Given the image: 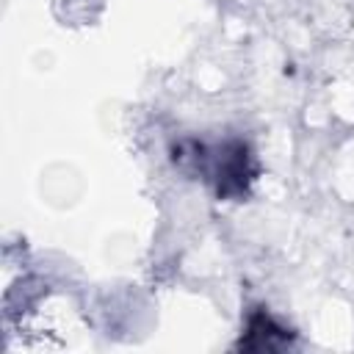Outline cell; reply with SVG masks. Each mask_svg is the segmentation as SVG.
Masks as SVG:
<instances>
[{
	"label": "cell",
	"mask_w": 354,
	"mask_h": 354,
	"mask_svg": "<svg viewBox=\"0 0 354 354\" xmlns=\"http://www.w3.org/2000/svg\"><path fill=\"white\" fill-rule=\"evenodd\" d=\"M194 160L202 166V174L218 185V194L243 191V183L249 180V152L243 144H221V147H196Z\"/></svg>",
	"instance_id": "cell-1"
}]
</instances>
